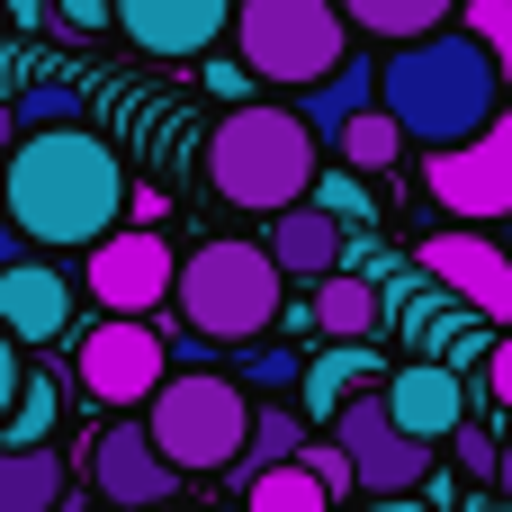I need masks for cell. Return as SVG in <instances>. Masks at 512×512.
<instances>
[{
  "mask_svg": "<svg viewBox=\"0 0 512 512\" xmlns=\"http://www.w3.org/2000/svg\"><path fill=\"white\" fill-rule=\"evenodd\" d=\"M126 207H135L126 162H117L108 135H90V126L18 135V153L0 162V216H9L18 243H36V252H99Z\"/></svg>",
  "mask_w": 512,
  "mask_h": 512,
  "instance_id": "6da1fadb",
  "label": "cell"
},
{
  "mask_svg": "<svg viewBox=\"0 0 512 512\" xmlns=\"http://www.w3.org/2000/svg\"><path fill=\"white\" fill-rule=\"evenodd\" d=\"M378 108L405 126V144H432V153H459L495 126L504 108V72L495 54L468 36V27H441L423 45H396L378 63Z\"/></svg>",
  "mask_w": 512,
  "mask_h": 512,
  "instance_id": "7a4b0ae2",
  "label": "cell"
},
{
  "mask_svg": "<svg viewBox=\"0 0 512 512\" xmlns=\"http://www.w3.org/2000/svg\"><path fill=\"white\" fill-rule=\"evenodd\" d=\"M207 198L216 207H252V216H288L315 198V135L297 108H261L243 99L216 135H207Z\"/></svg>",
  "mask_w": 512,
  "mask_h": 512,
  "instance_id": "3957f363",
  "label": "cell"
},
{
  "mask_svg": "<svg viewBox=\"0 0 512 512\" xmlns=\"http://www.w3.org/2000/svg\"><path fill=\"white\" fill-rule=\"evenodd\" d=\"M288 306V279L270 261V243H243V234H216L180 261V288H171V324H189L198 342H261Z\"/></svg>",
  "mask_w": 512,
  "mask_h": 512,
  "instance_id": "277c9868",
  "label": "cell"
},
{
  "mask_svg": "<svg viewBox=\"0 0 512 512\" xmlns=\"http://www.w3.org/2000/svg\"><path fill=\"white\" fill-rule=\"evenodd\" d=\"M144 441L162 450L171 477H207V468H243L252 450V396L225 369H180L153 405H144Z\"/></svg>",
  "mask_w": 512,
  "mask_h": 512,
  "instance_id": "5b68a950",
  "label": "cell"
},
{
  "mask_svg": "<svg viewBox=\"0 0 512 512\" xmlns=\"http://www.w3.org/2000/svg\"><path fill=\"white\" fill-rule=\"evenodd\" d=\"M234 63L279 90H324L351 63L342 0H234Z\"/></svg>",
  "mask_w": 512,
  "mask_h": 512,
  "instance_id": "8992f818",
  "label": "cell"
},
{
  "mask_svg": "<svg viewBox=\"0 0 512 512\" xmlns=\"http://www.w3.org/2000/svg\"><path fill=\"white\" fill-rule=\"evenodd\" d=\"M72 378H81V396L90 405H153L162 387H171V351H162V333L153 324H117V315H99L81 342H72Z\"/></svg>",
  "mask_w": 512,
  "mask_h": 512,
  "instance_id": "52a82bcc",
  "label": "cell"
},
{
  "mask_svg": "<svg viewBox=\"0 0 512 512\" xmlns=\"http://www.w3.org/2000/svg\"><path fill=\"white\" fill-rule=\"evenodd\" d=\"M81 288L99 297V315L117 324H144L153 306H171L180 288V261H171V234H144V225H117L90 261H81Z\"/></svg>",
  "mask_w": 512,
  "mask_h": 512,
  "instance_id": "ba28073f",
  "label": "cell"
},
{
  "mask_svg": "<svg viewBox=\"0 0 512 512\" xmlns=\"http://www.w3.org/2000/svg\"><path fill=\"white\" fill-rule=\"evenodd\" d=\"M324 441H342V459H351V477H360V495H369V504H405V495H423V486H432V450H423V441H405V432L387 423V405H378V396L342 405Z\"/></svg>",
  "mask_w": 512,
  "mask_h": 512,
  "instance_id": "9c48e42d",
  "label": "cell"
},
{
  "mask_svg": "<svg viewBox=\"0 0 512 512\" xmlns=\"http://www.w3.org/2000/svg\"><path fill=\"white\" fill-rule=\"evenodd\" d=\"M423 189H432V207H450L468 234H486L495 216H512V117H495L477 144H459V153H432L423 162Z\"/></svg>",
  "mask_w": 512,
  "mask_h": 512,
  "instance_id": "30bf717a",
  "label": "cell"
},
{
  "mask_svg": "<svg viewBox=\"0 0 512 512\" xmlns=\"http://www.w3.org/2000/svg\"><path fill=\"white\" fill-rule=\"evenodd\" d=\"M414 270H423L450 306H468L477 324H512V252L495 243V234L450 225V234H432V243L414 252Z\"/></svg>",
  "mask_w": 512,
  "mask_h": 512,
  "instance_id": "8fae6325",
  "label": "cell"
},
{
  "mask_svg": "<svg viewBox=\"0 0 512 512\" xmlns=\"http://www.w3.org/2000/svg\"><path fill=\"white\" fill-rule=\"evenodd\" d=\"M234 27V0H117V36L153 63H189Z\"/></svg>",
  "mask_w": 512,
  "mask_h": 512,
  "instance_id": "7c38bea8",
  "label": "cell"
},
{
  "mask_svg": "<svg viewBox=\"0 0 512 512\" xmlns=\"http://www.w3.org/2000/svg\"><path fill=\"white\" fill-rule=\"evenodd\" d=\"M90 486L108 495V512H162L180 495V477L162 468V450L144 441V423H108L90 441Z\"/></svg>",
  "mask_w": 512,
  "mask_h": 512,
  "instance_id": "4fadbf2b",
  "label": "cell"
},
{
  "mask_svg": "<svg viewBox=\"0 0 512 512\" xmlns=\"http://www.w3.org/2000/svg\"><path fill=\"white\" fill-rule=\"evenodd\" d=\"M378 405H387V423H396L405 441H423V450H441V441H459V432H468V387H459L441 360L396 369V378L378 387Z\"/></svg>",
  "mask_w": 512,
  "mask_h": 512,
  "instance_id": "5bb4252c",
  "label": "cell"
},
{
  "mask_svg": "<svg viewBox=\"0 0 512 512\" xmlns=\"http://www.w3.org/2000/svg\"><path fill=\"white\" fill-rule=\"evenodd\" d=\"M72 288L81 279H63L54 261H18L9 279H0V333L18 342V351H45V342H63L72 333Z\"/></svg>",
  "mask_w": 512,
  "mask_h": 512,
  "instance_id": "9a60e30c",
  "label": "cell"
},
{
  "mask_svg": "<svg viewBox=\"0 0 512 512\" xmlns=\"http://www.w3.org/2000/svg\"><path fill=\"white\" fill-rule=\"evenodd\" d=\"M387 387V369H378V351H360V342H333V351H315L306 360V378H297V423L315 432H333V414L342 405H360V396H378Z\"/></svg>",
  "mask_w": 512,
  "mask_h": 512,
  "instance_id": "2e32d148",
  "label": "cell"
},
{
  "mask_svg": "<svg viewBox=\"0 0 512 512\" xmlns=\"http://www.w3.org/2000/svg\"><path fill=\"white\" fill-rule=\"evenodd\" d=\"M270 261H279V279H306V288H324L333 270H342V225L306 198V207H288L279 225H270Z\"/></svg>",
  "mask_w": 512,
  "mask_h": 512,
  "instance_id": "e0dca14e",
  "label": "cell"
},
{
  "mask_svg": "<svg viewBox=\"0 0 512 512\" xmlns=\"http://www.w3.org/2000/svg\"><path fill=\"white\" fill-rule=\"evenodd\" d=\"M387 324V297H378V279H360V270H333L324 288H315V333L324 342H369Z\"/></svg>",
  "mask_w": 512,
  "mask_h": 512,
  "instance_id": "ac0fdd59",
  "label": "cell"
},
{
  "mask_svg": "<svg viewBox=\"0 0 512 512\" xmlns=\"http://www.w3.org/2000/svg\"><path fill=\"white\" fill-rule=\"evenodd\" d=\"M369 108H378V63H360V54H351L324 90H306V108H297V117H306V135H324V144H333V135H342L351 117H369Z\"/></svg>",
  "mask_w": 512,
  "mask_h": 512,
  "instance_id": "d6986e66",
  "label": "cell"
},
{
  "mask_svg": "<svg viewBox=\"0 0 512 512\" xmlns=\"http://www.w3.org/2000/svg\"><path fill=\"white\" fill-rule=\"evenodd\" d=\"M63 459L54 450H0V512H63Z\"/></svg>",
  "mask_w": 512,
  "mask_h": 512,
  "instance_id": "ffe728a7",
  "label": "cell"
},
{
  "mask_svg": "<svg viewBox=\"0 0 512 512\" xmlns=\"http://www.w3.org/2000/svg\"><path fill=\"white\" fill-rule=\"evenodd\" d=\"M450 9H459V0H342V18L369 27V36H387V45H423V36H441Z\"/></svg>",
  "mask_w": 512,
  "mask_h": 512,
  "instance_id": "44dd1931",
  "label": "cell"
},
{
  "mask_svg": "<svg viewBox=\"0 0 512 512\" xmlns=\"http://www.w3.org/2000/svg\"><path fill=\"white\" fill-rule=\"evenodd\" d=\"M54 423H63V387L45 369H27V387H18V405L0 423V450H54Z\"/></svg>",
  "mask_w": 512,
  "mask_h": 512,
  "instance_id": "7402d4cb",
  "label": "cell"
},
{
  "mask_svg": "<svg viewBox=\"0 0 512 512\" xmlns=\"http://www.w3.org/2000/svg\"><path fill=\"white\" fill-rule=\"evenodd\" d=\"M333 153L369 180V171H396V153H405V126L387 117V108H369V117H351L342 135H333Z\"/></svg>",
  "mask_w": 512,
  "mask_h": 512,
  "instance_id": "603a6c76",
  "label": "cell"
},
{
  "mask_svg": "<svg viewBox=\"0 0 512 512\" xmlns=\"http://www.w3.org/2000/svg\"><path fill=\"white\" fill-rule=\"evenodd\" d=\"M306 441H315V432H306L297 414H279V405H270V414H252V450H243V477L297 468V459H306Z\"/></svg>",
  "mask_w": 512,
  "mask_h": 512,
  "instance_id": "cb8c5ba5",
  "label": "cell"
},
{
  "mask_svg": "<svg viewBox=\"0 0 512 512\" xmlns=\"http://www.w3.org/2000/svg\"><path fill=\"white\" fill-rule=\"evenodd\" d=\"M9 117H18V135H54V126H81V90H72V81H18Z\"/></svg>",
  "mask_w": 512,
  "mask_h": 512,
  "instance_id": "d4e9b609",
  "label": "cell"
},
{
  "mask_svg": "<svg viewBox=\"0 0 512 512\" xmlns=\"http://www.w3.org/2000/svg\"><path fill=\"white\" fill-rule=\"evenodd\" d=\"M243 512H333V495L306 468H270V477H243Z\"/></svg>",
  "mask_w": 512,
  "mask_h": 512,
  "instance_id": "484cf974",
  "label": "cell"
},
{
  "mask_svg": "<svg viewBox=\"0 0 512 512\" xmlns=\"http://www.w3.org/2000/svg\"><path fill=\"white\" fill-rule=\"evenodd\" d=\"M297 378H306V351H288V342L243 351V396H252V387H270V396H279V387H297Z\"/></svg>",
  "mask_w": 512,
  "mask_h": 512,
  "instance_id": "4316f807",
  "label": "cell"
},
{
  "mask_svg": "<svg viewBox=\"0 0 512 512\" xmlns=\"http://www.w3.org/2000/svg\"><path fill=\"white\" fill-rule=\"evenodd\" d=\"M468 36L495 54V72L512 81V0H468Z\"/></svg>",
  "mask_w": 512,
  "mask_h": 512,
  "instance_id": "83f0119b",
  "label": "cell"
},
{
  "mask_svg": "<svg viewBox=\"0 0 512 512\" xmlns=\"http://www.w3.org/2000/svg\"><path fill=\"white\" fill-rule=\"evenodd\" d=\"M459 477H468V486H495V477H504V441H495L486 423L459 432Z\"/></svg>",
  "mask_w": 512,
  "mask_h": 512,
  "instance_id": "f1b7e54d",
  "label": "cell"
},
{
  "mask_svg": "<svg viewBox=\"0 0 512 512\" xmlns=\"http://www.w3.org/2000/svg\"><path fill=\"white\" fill-rule=\"evenodd\" d=\"M297 468H306V477H315V486H324L333 504H342V495H360V477H351L342 441H306V459H297Z\"/></svg>",
  "mask_w": 512,
  "mask_h": 512,
  "instance_id": "f546056e",
  "label": "cell"
},
{
  "mask_svg": "<svg viewBox=\"0 0 512 512\" xmlns=\"http://www.w3.org/2000/svg\"><path fill=\"white\" fill-rule=\"evenodd\" d=\"M54 18L72 36H99V27H117V0H54Z\"/></svg>",
  "mask_w": 512,
  "mask_h": 512,
  "instance_id": "4dcf8cb0",
  "label": "cell"
},
{
  "mask_svg": "<svg viewBox=\"0 0 512 512\" xmlns=\"http://www.w3.org/2000/svg\"><path fill=\"white\" fill-rule=\"evenodd\" d=\"M486 396L512 414V333H495V351H486Z\"/></svg>",
  "mask_w": 512,
  "mask_h": 512,
  "instance_id": "1f68e13d",
  "label": "cell"
},
{
  "mask_svg": "<svg viewBox=\"0 0 512 512\" xmlns=\"http://www.w3.org/2000/svg\"><path fill=\"white\" fill-rule=\"evenodd\" d=\"M18 387H27V360H18V342L0 333V423H9V405H18Z\"/></svg>",
  "mask_w": 512,
  "mask_h": 512,
  "instance_id": "d6a6232c",
  "label": "cell"
},
{
  "mask_svg": "<svg viewBox=\"0 0 512 512\" xmlns=\"http://www.w3.org/2000/svg\"><path fill=\"white\" fill-rule=\"evenodd\" d=\"M207 81H216L225 99H243V90H252V72H243V63H207Z\"/></svg>",
  "mask_w": 512,
  "mask_h": 512,
  "instance_id": "836d02e7",
  "label": "cell"
},
{
  "mask_svg": "<svg viewBox=\"0 0 512 512\" xmlns=\"http://www.w3.org/2000/svg\"><path fill=\"white\" fill-rule=\"evenodd\" d=\"M18 261H27V243H18V225H0V279H9Z\"/></svg>",
  "mask_w": 512,
  "mask_h": 512,
  "instance_id": "e575fe53",
  "label": "cell"
},
{
  "mask_svg": "<svg viewBox=\"0 0 512 512\" xmlns=\"http://www.w3.org/2000/svg\"><path fill=\"white\" fill-rule=\"evenodd\" d=\"M45 9H54V0H9V18H18V27H36Z\"/></svg>",
  "mask_w": 512,
  "mask_h": 512,
  "instance_id": "d590c367",
  "label": "cell"
},
{
  "mask_svg": "<svg viewBox=\"0 0 512 512\" xmlns=\"http://www.w3.org/2000/svg\"><path fill=\"white\" fill-rule=\"evenodd\" d=\"M9 153H18V117L0 108V162H9Z\"/></svg>",
  "mask_w": 512,
  "mask_h": 512,
  "instance_id": "8d00e7d4",
  "label": "cell"
},
{
  "mask_svg": "<svg viewBox=\"0 0 512 512\" xmlns=\"http://www.w3.org/2000/svg\"><path fill=\"white\" fill-rule=\"evenodd\" d=\"M495 495H504V512H512V441H504V477H495Z\"/></svg>",
  "mask_w": 512,
  "mask_h": 512,
  "instance_id": "74e56055",
  "label": "cell"
},
{
  "mask_svg": "<svg viewBox=\"0 0 512 512\" xmlns=\"http://www.w3.org/2000/svg\"><path fill=\"white\" fill-rule=\"evenodd\" d=\"M360 512H432V504H414V495H405V504H360Z\"/></svg>",
  "mask_w": 512,
  "mask_h": 512,
  "instance_id": "f35d334b",
  "label": "cell"
},
{
  "mask_svg": "<svg viewBox=\"0 0 512 512\" xmlns=\"http://www.w3.org/2000/svg\"><path fill=\"white\" fill-rule=\"evenodd\" d=\"M9 63H18V54H9V45H0V81H9Z\"/></svg>",
  "mask_w": 512,
  "mask_h": 512,
  "instance_id": "ab89813d",
  "label": "cell"
},
{
  "mask_svg": "<svg viewBox=\"0 0 512 512\" xmlns=\"http://www.w3.org/2000/svg\"><path fill=\"white\" fill-rule=\"evenodd\" d=\"M162 512H189V504H162Z\"/></svg>",
  "mask_w": 512,
  "mask_h": 512,
  "instance_id": "60d3db41",
  "label": "cell"
},
{
  "mask_svg": "<svg viewBox=\"0 0 512 512\" xmlns=\"http://www.w3.org/2000/svg\"><path fill=\"white\" fill-rule=\"evenodd\" d=\"M99 512H108V504H99Z\"/></svg>",
  "mask_w": 512,
  "mask_h": 512,
  "instance_id": "b9f144b4",
  "label": "cell"
}]
</instances>
